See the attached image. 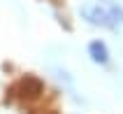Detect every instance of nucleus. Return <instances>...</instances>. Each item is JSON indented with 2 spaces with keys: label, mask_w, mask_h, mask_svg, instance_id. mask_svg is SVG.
I'll use <instances>...</instances> for the list:
<instances>
[{
  "label": "nucleus",
  "mask_w": 123,
  "mask_h": 114,
  "mask_svg": "<svg viewBox=\"0 0 123 114\" xmlns=\"http://www.w3.org/2000/svg\"><path fill=\"white\" fill-rule=\"evenodd\" d=\"M84 16L95 23V26H107L114 28L118 23H123V9L118 5H100V2H93V5L84 7Z\"/></svg>",
  "instance_id": "nucleus-1"
},
{
  "label": "nucleus",
  "mask_w": 123,
  "mask_h": 114,
  "mask_svg": "<svg viewBox=\"0 0 123 114\" xmlns=\"http://www.w3.org/2000/svg\"><path fill=\"white\" fill-rule=\"evenodd\" d=\"M42 88H44V84H42L37 77L26 74V77H21L19 81L12 84L7 100H12V102L14 100H33V98H37V95L42 93Z\"/></svg>",
  "instance_id": "nucleus-2"
},
{
  "label": "nucleus",
  "mask_w": 123,
  "mask_h": 114,
  "mask_svg": "<svg viewBox=\"0 0 123 114\" xmlns=\"http://www.w3.org/2000/svg\"><path fill=\"white\" fill-rule=\"evenodd\" d=\"M88 51H91V58L95 60V63H105L107 60V47H105L102 42H91Z\"/></svg>",
  "instance_id": "nucleus-3"
},
{
  "label": "nucleus",
  "mask_w": 123,
  "mask_h": 114,
  "mask_svg": "<svg viewBox=\"0 0 123 114\" xmlns=\"http://www.w3.org/2000/svg\"><path fill=\"white\" fill-rule=\"evenodd\" d=\"M33 114H56V112H51V109H49V112H44V109H40V112H33Z\"/></svg>",
  "instance_id": "nucleus-4"
}]
</instances>
